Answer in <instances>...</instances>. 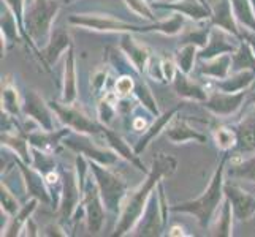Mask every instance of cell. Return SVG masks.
Here are the masks:
<instances>
[{
	"label": "cell",
	"instance_id": "6da1fadb",
	"mask_svg": "<svg viewBox=\"0 0 255 237\" xmlns=\"http://www.w3.org/2000/svg\"><path fill=\"white\" fill-rule=\"evenodd\" d=\"M176 171V160L170 155L159 154L154 158L152 163V171L149 174L147 180L144 182V185L139 188L133 196L128 199V203L124 207V212H122L121 222L116 228V233L114 236H122L126 234L128 230L133 228V225L138 222L139 215L143 212V207L146 204V199L149 196V191L155 185L162 175H170Z\"/></svg>",
	"mask_w": 255,
	"mask_h": 237
},
{
	"label": "cell",
	"instance_id": "7a4b0ae2",
	"mask_svg": "<svg viewBox=\"0 0 255 237\" xmlns=\"http://www.w3.org/2000/svg\"><path fill=\"white\" fill-rule=\"evenodd\" d=\"M224 163H221L219 169L216 171L213 180H211V185L205 191V195H201L195 201H189V203H184L173 207V210H181V212H187L197 217L198 223L206 228L208 223L213 220V215L216 212V209L221 203L222 193H224V180H222V174H224Z\"/></svg>",
	"mask_w": 255,
	"mask_h": 237
},
{
	"label": "cell",
	"instance_id": "3957f363",
	"mask_svg": "<svg viewBox=\"0 0 255 237\" xmlns=\"http://www.w3.org/2000/svg\"><path fill=\"white\" fill-rule=\"evenodd\" d=\"M57 10L59 3L56 0H35L32 3L27 17H25V25H27V30L33 40L45 38Z\"/></svg>",
	"mask_w": 255,
	"mask_h": 237
},
{
	"label": "cell",
	"instance_id": "277c9868",
	"mask_svg": "<svg viewBox=\"0 0 255 237\" xmlns=\"http://www.w3.org/2000/svg\"><path fill=\"white\" fill-rule=\"evenodd\" d=\"M92 171L95 172L97 182H99V188L102 191V196L105 204H107L111 210H116L119 207V201L124 196L126 191V183L119 177L111 174L107 169H102L100 166L92 164Z\"/></svg>",
	"mask_w": 255,
	"mask_h": 237
},
{
	"label": "cell",
	"instance_id": "5b68a950",
	"mask_svg": "<svg viewBox=\"0 0 255 237\" xmlns=\"http://www.w3.org/2000/svg\"><path fill=\"white\" fill-rule=\"evenodd\" d=\"M224 193L233 206L236 218L248 220L249 217L255 214V198H252L249 193L243 191L236 185H230V183H227L224 187Z\"/></svg>",
	"mask_w": 255,
	"mask_h": 237
},
{
	"label": "cell",
	"instance_id": "8992f818",
	"mask_svg": "<svg viewBox=\"0 0 255 237\" xmlns=\"http://www.w3.org/2000/svg\"><path fill=\"white\" fill-rule=\"evenodd\" d=\"M70 21L73 24H80V25H86V27H92V29H99V30H143L136 27V25H131L127 22H121L113 19V17H107V16H72Z\"/></svg>",
	"mask_w": 255,
	"mask_h": 237
},
{
	"label": "cell",
	"instance_id": "52a82bcc",
	"mask_svg": "<svg viewBox=\"0 0 255 237\" xmlns=\"http://www.w3.org/2000/svg\"><path fill=\"white\" fill-rule=\"evenodd\" d=\"M86 210H87V226H89V233L97 234L100 231L103 218H105L97 187L91 185L89 191L86 193Z\"/></svg>",
	"mask_w": 255,
	"mask_h": 237
},
{
	"label": "cell",
	"instance_id": "ba28073f",
	"mask_svg": "<svg viewBox=\"0 0 255 237\" xmlns=\"http://www.w3.org/2000/svg\"><path fill=\"white\" fill-rule=\"evenodd\" d=\"M54 111L59 114V117L62 119L68 127H72L78 131H83V133H92L95 135L99 131V127H97L92 120H89L87 117H84L81 112H78L75 109H70V108H62L59 106L57 103H51Z\"/></svg>",
	"mask_w": 255,
	"mask_h": 237
},
{
	"label": "cell",
	"instance_id": "9c48e42d",
	"mask_svg": "<svg viewBox=\"0 0 255 237\" xmlns=\"http://www.w3.org/2000/svg\"><path fill=\"white\" fill-rule=\"evenodd\" d=\"M244 98V92L235 95V93H214L209 98V101L206 103V106L216 112L221 114V116H228V114L235 112L236 109L240 108L241 100Z\"/></svg>",
	"mask_w": 255,
	"mask_h": 237
},
{
	"label": "cell",
	"instance_id": "30bf717a",
	"mask_svg": "<svg viewBox=\"0 0 255 237\" xmlns=\"http://www.w3.org/2000/svg\"><path fill=\"white\" fill-rule=\"evenodd\" d=\"M25 112L29 114L30 117L37 119L43 128H46L48 131L52 130V122H51V114L48 111V108L45 106V103H43V100L38 96L37 92L30 90L27 93V96H25Z\"/></svg>",
	"mask_w": 255,
	"mask_h": 237
},
{
	"label": "cell",
	"instance_id": "8fae6325",
	"mask_svg": "<svg viewBox=\"0 0 255 237\" xmlns=\"http://www.w3.org/2000/svg\"><path fill=\"white\" fill-rule=\"evenodd\" d=\"M236 146L240 152L255 151V116H248L236 127Z\"/></svg>",
	"mask_w": 255,
	"mask_h": 237
},
{
	"label": "cell",
	"instance_id": "7c38bea8",
	"mask_svg": "<svg viewBox=\"0 0 255 237\" xmlns=\"http://www.w3.org/2000/svg\"><path fill=\"white\" fill-rule=\"evenodd\" d=\"M68 45H70L68 33L65 30H62V29H59V30L54 32V35H52L48 48L45 49V52H43V57L46 59V62L49 65L54 64L57 60V57L60 56V52H62Z\"/></svg>",
	"mask_w": 255,
	"mask_h": 237
},
{
	"label": "cell",
	"instance_id": "4fadbf2b",
	"mask_svg": "<svg viewBox=\"0 0 255 237\" xmlns=\"http://www.w3.org/2000/svg\"><path fill=\"white\" fill-rule=\"evenodd\" d=\"M166 136H168L173 143H184L190 141V139H197V141H205L203 135H198L197 131H193L184 120H176L174 125L166 128Z\"/></svg>",
	"mask_w": 255,
	"mask_h": 237
},
{
	"label": "cell",
	"instance_id": "5bb4252c",
	"mask_svg": "<svg viewBox=\"0 0 255 237\" xmlns=\"http://www.w3.org/2000/svg\"><path fill=\"white\" fill-rule=\"evenodd\" d=\"M64 101L72 103L76 95V79H75V57L73 51H68L65 59V81H64Z\"/></svg>",
	"mask_w": 255,
	"mask_h": 237
},
{
	"label": "cell",
	"instance_id": "9a60e30c",
	"mask_svg": "<svg viewBox=\"0 0 255 237\" xmlns=\"http://www.w3.org/2000/svg\"><path fill=\"white\" fill-rule=\"evenodd\" d=\"M171 8L193 17V19H201V17L211 16L209 8L203 3V0H184L181 5H171Z\"/></svg>",
	"mask_w": 255,
	"mask_h": 237
},
{
	"label": "cell",
	"instance_id": "2e32d148",
	"mask_svg": "<svg viewBox=\"0 0 255 237\" xmlns=\"http://www.w3.org/2000/svg\"><path fill=\"white\" fill-rule=\"evenodd\" d=\"M122 46H124V49L128 52L130 59L133 60V64L136 65V68L141 72V70L144 68L146 65V59H147V51L141 46H138L136 43L131 40L128 35H124L122 37Z\"/></svg>",
	"mask_w": 255,
	"mask_h": 237
},
{
	"label": "cell",
	"instance_id": "e0dca14e",
	"mask_svg": "<svg viewBox=\"0 0 255 237\" xmlns=\"http://www.w3.org/2000/svg\"><path fill=\"white\" fill-rule=\"evenodd\" d=\"M174 89L179 95L186 96V98H195V100H205L206 98V93L201 90L198 85L192 84L189 79L184 78V76H179L178 79H176Z\"/></svg>",
	"mask_w": 255,
	"mask_h": 237
},
{
	"label": "cell",
	"instance_id": "ac0fdd59",
	"mask_svg": "<svg viewBox=\"0 0 255 237\" xmlns=\"http://www.w3.org/2000/svg\"><path fill=\"white\" fill-rule=\"evenodd\" d=\"M103 133L105 135H107V138H108V141H110V144L114 147V149H116V151L122 155V157H124V158H127V160H130L131 163H135L136 166H138V168L139 169H143L144 171V166L141 164V163H139L138 161V158H136V155H133V154H131V151H130V147L124 143V141H122V139L118 136V135H114L113 133V131H110V130H103Z\"/></svg>",
	"mask_w": 255,
	"mask_h": 237
},
{
	"label": "cell",
	"instance_id": "d6986e66",
	"mask_svg": "<svg viewBox=\"0 0 255 237\" xmlns=\"http://www.w3.org/2000/svg\"><path fill=\"white\" fill-rule=\"evenodd\" d=\"M22 172L25 175V179H27L25 182H27V188H29V191L32 193V195L43 199L45 203H49V198L46 195L45 187H43V182H41L40 175L37 172H33V171H27V168H24V166H22Z\"/></svg>",
	"mask_w": 255,
	"mask_h": 237
},
{
	"label": "cell",
	"instance_id": "ffe728a7",
	"mask_svg": "<svg viewBox=\"0 0 255 237\" xmlns=\"http://www.w3.org/2000/svg\"><path fill=\"white\" fill-rule=\"evenodd\" d=\"M214 22L217 25H221V27L236 33V27H235L233 17H232V6L228 3V0H222V2L219 3L216 16H214Z\"/></svg>",
	"mask_w": 255,
	"mask_h": 237
},
{
	"label": "cell",
	"instance_id": "44dd1931",
	"mask_svg": "<svg viewBox=\"0 0 255 237\" xmlns=\"http://www.w3.org/2000/svg\"><path fill=\"white\" fill-rule=\"evenodd\" d=\"M230 174L233 177L246 179L255 183V157L249 158V160H246L243 163H235L230 169Z\"/></svg>",
	"mask_w": 255,
	"mask_h": 237
},
{
	"label": "cell",
	"instance_id": "7402d4cb",
	"mask_svg": "<svg viewBox=\"0 0 255 237\" xmlns=\"http://www.w3.org/2000/svg\"><path fill=\"white\" fill-rule=\"evenodd\" d=\"M65 201H64V217H68L70 214H72V210L76 204V199H78V195H80V190H78L76 183H75V179L72 177V175H68V177L65 179Z\"/></svg>",
	"mask_w": 255,
	"mask_h": 237
},
{
	"label": "cell",
	"instance_id": "603a6c76",
	"mask_svg": "<svg viewBox=\"0 0 255 237\" xmlns=\"http://www.w3.org/2000/svg\"><path fill=\"white\" fill-rule=\"evenodd\" d=\"M252 78H254L252 73L244 72V73L236 75L233 79H228V81H225V82H221L219 85H221V89H222L224 92H230V93H233V92H236V90L244 89V87L252 81Z\"/></svg>",
	"mask_w": 255,
	"mask_h": 237
},
{
	"label": "cell",
	"instance_id": "cb8c5ba5",
	"mask_svg": "<svg viewBox=\"0 0 255 237\" xmlns=\"http://www.w3.org/2000/svg\"><path fill=\"white\" fill-rule=\"evenodd\" d=\"M235 13L243 21L244 25H249L252 30H255V16L251 11V5L248 0H233Z\"/></svg>",
	"mask_w": 255,
	"mask_h": 237
},
{
	"label": "cell",
	"instance_id": "d4e9b609",
	"mask_svg": "<svg viewBox=\"0 0 255 237\" xmlns=\"http://www.w3.org/2000/svg\"><path fill=\"white\" fill-rule=\"evenodd\" d=\"M230 57L224 56L221 59H216L211 65H205V68L201 70L203 73L211 75V76H216V78H224L228 72V65H230Z\"/></svg>",
	"mask_w": 255,
	"mask_h": 237
},
{
	"label": "cell",
	"instance_id": "484cf974",
	"mask_svg": "<svg viewBox=\"0 0 255 237\" xmlns=\"http://www.w3.org/2000/svg\"><path fill=\"white\" fill-rule=\"evenodd\" d=\"M214 139L221 149H232L236 144V133L228 128H216L214 130Z\"/></svg>",
	"mask_w": 255,
	"mask_h": 237
},
{
	"label": "cell",
	"instance_id": "4316f807",
	"mask_svg": "<svg viewBox=\"0 0 255 237\" xmlns=\"http://www.w3.org/2000/svg\"><path fill=\"white\" fill-rule=\"evenodd\" d=\"M193 57H195V46L186 45L178 52V65L182 73H189L193 65Z\"/></svg>",
	"mask_w": 255,
	"mask_h": 237
},
{
	"label": "cell",
	"instance_id": "83f0119b",
	"mask_svg": "<svg viewBox=\"0 0 255 237\" xmlns=\"http://www.w3.org/2000/svg\"><path fill=\"white\" fill-rule=\"evenodd\" d=\"M173 114H174V109L173 111H170L168 114H165V116H162L159 120H157L155 122V124H154V127L151 128V131H149V133L144 136V139H141V143H139V146L136 147V154H139V152H141L143 151V149L146 147V144L149 143V141H151V139L154 138V135H157V133H159V131H160V128H163L165 127V124H166V122H168L170 120V117L173 116Z\"/></svg>",
	"mask_w": 255,
	"mask_h": 237
},
{
	"label": "cell",
	"instance_id": "f1b7e54d",
	"mask_svg": "<svg viewBox=\"0 0 255 237\" xmlns=\"http://www.w3.org/2000/svg\"><path fill=\"white\" fill-rule=\"evenodd\" d=\"M255 65V59H254V54H251V51L248 46H241V49L236 52L235 56V70H240V68H254Z\"/></svg>",
	"mask_w": 255,
	"mask_h": 237
},
{
	"label": "cell",
	"instance_id": "f546056e",
	"mask_svg": "<svg viewBox=\"0 0 255 237\" xmlns=\"http://www.w3.org/2000/svg\"><path fill=\"white\" fill-rule=\"evenodd\" d=\"M230 226H232V206H230V201H228V203L224 204L221 226L217 228L219 234H221V236H228V234H230Z\"/></svg>",
	"mask_w": 255,
	"mask_h": 237
},
{
	"label": "cell",
	"instance_id": "4dcf8cb0",
	"mask_svg": "<svg viewBox=\"0 0 255 237\" xmlns=\"http://www.w3.org/2000/svg\"><path fill=\"white\" fill-rule=\"evenodd\" d=\"M2 143L8 144V146H13V149H16L17 152L21 154L22 158H25V160H29V152H27V143L22 141V139L19 138H10L8 135H2Z\"/></svg>",
	"mask_w": 255,
	"mask_h": 237
},
{
	"label": "cell",
	"instance_id": "1f68e13d",
	"mask_svg": "<svg viewBox=\"0 0 255 237\" xmlns=\"http://www.w3.org/2000/svg\"><path fill=\"white\" fill-rule=\"evenodd\" d=\"M2 101L5 104V108L10 111L11 114H17L19 112V108H17V100H16V92L11 89H5L3 95H2Z\"/></svg>",
	"mask_w": 255,
	"mask_h": 237
},
{
	"label": "cell",
	"instance_id": "d6a6232c",
	"mask_svg": "<svg viewBox=\"0 0 255 237\" xmlns=\"http://www.w3.org/2000/svg\"><path fill=\"white\" fill-rule=\"evenodd\" d=\"M2 206L6 210L8 214H16L17 212V203L16 199L11 196V193L8 191L3 185H2Z\"/></svg>",
	"mask_w": 255,
	"mask_h": 237
},
{
	"label": "cell",
	"instance_id": "836d02e7",
	"mask_svg": "<svg viewBox=\"0 0 255 237\" xmlns=\"http://www.w3.org/2000/svg\"><path fill=\"white\" fill-rule=\"evenodd\" d=\"M127 3H128V6L133 10L136 14H139V16H144V17H147V19H152V13H151V10L146 6V3L143 2V0H127Z\"/></svg>",
	"mask_w": 255,
	"mask_h": 237
},
{
	"label": "cell",
	"instance_id": "e575fe53",
	"mask_svg": "<svg viewBox=\"0 0 255 237\" xmlns=\"http://www.w3.org/2000/svg\"><path fill=\"white\" fill-rule=\"evenodd\" d=\"M35 204H37V203H35V201H32L30 204H27V206H25V209H24L22 212H21V215L17 217V225L11 226L10 230H8V233H5L6 236H14V234H17V230H19L21 223H22V222L25 220V217H27V215H29V214L32 212V210L35 209Z\"/></svg>",
	"mask_w": 255,
	"mask_h": 237
},
{
	"label": "cell",
	"instance_id": "d590c367",
	"mask_svg": "<svg viewBox=\"0 0 255 237\" xmlns=\"http://www.w3.org/2000/svg\"><path fill=\"white\" fill-rule=\"evenodd\" d=\"M131 89H133V81H131V78H128V76L121 78L116 82V90L119 95H127Z\"/></svg>",
	"mask_w": 255,
	"mask_h": 237
},
{
	"label": "cell",
	"instance_id": "8d00e7d4",
	"mask_svg": "<svg viewBox=\"0 0 255 237\" xmlns=\"http://www.w3.org/2000/svg\"><path fill=\"white\" fill-rule=\"evenodd\" d=\"M173 62L171 60H165V62L162 64V70H163V75L165 78L168 79V81H171V79L174 78V68H173Z\"/></svg>",
	"mask_w": 255,
	"mask_h": 237
},
{
	"label": "cell",
	"instance_id": "74e56055",
	"mask_svg": "<svg viewBox=\"0 0 255 237\" xmlns=\"http://www.w3.org/2000/svg\"><path fill=\"white\" fill-rule=\"evenodd\" d=\"M5 2L13 8V11L16 13L17 17L22 16V2L24 0H5Z\"/></svg>",
	"mask_w": 255,
	"mask_h": 237
},
{
	"label": "cell",
	"instance_id": "f35d334b",
	"mask_svg": "<svg viewBox=\"0 0 255 237\" xmlns=\"http://www.w3.org/2000/svg\"><path fill=\"white\" fill-rule=\"evenodd\" d=\"M168 234L170 236H184V230H182L181 226H173Z\"/></svg>",
	"mask_w": 255,
	"mask_h": 237
},
{
	"label": "cell",
	"instance_id": "ab89813d",
	"mask_svg": "<svg viewBox=\"0 0 255 237\" xmlns=\"http://www.w3.org/2000/svg\"><path fill=\"white\" fill-rule=\"evenodd\" d=\"M144 125H146V122L143 119H136V122H135V130H141V128H144Z\"/></svg>",
	"mask_w": 255,
	"mask_h": 237
},
{
	"label": "cell",
	"instance_id": "60d3db41",
	"mask_svg": "<svg viewBox=\"0 0 255 237\" xmlns=\"http://www.w3.org/2000/svg\"><path fill=\"white\" fill-rule=\"evenodd\" d=\"M248 37V40L251 41V46L254 48V51H255V35H246Z\"/></svg>",
	"mask_w": 255,
	"mask_h": 237
}]
</instances>
